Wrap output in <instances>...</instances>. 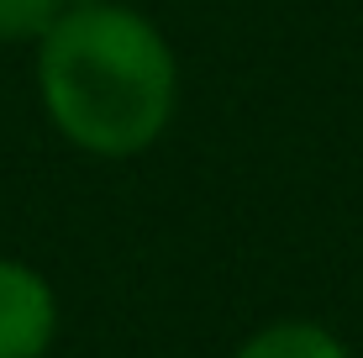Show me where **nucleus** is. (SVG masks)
Wrapping results in <instances>:
<instances>
[{
  "label": "nucleus",
  "mask_w": 363,
  "mask_h": 358,
  "mask_svg": "<svg viewBox=\"0 0 363 358\" xmlns=\"http://www.w3.org/2000/svg\"><path fill=\"white\" fill-rule=\"evenodd\" d=\"M37 90L58 132L95 158L147 153L174 121L179 64L132 6L69 0L37 37Z\"/></svg>",
  "instance_id": "f257e3e1"
},
{
  "label": "nucleus",
  "mask_w": 363,
  "mask_h": 358,
  "mask_svg": "<svg viewBox=\"0 0 363 358\" xmlns=\"http://www.w3.org/2000/svg\"><path fill=\"white\" fill-rule=\"evenodd\" d=\"M58 332L53 285L21 258H0V358H43Z\"/></svg>",
  "instance_id": "f03ea898"
},
{
  "label": "nucleus",
  "mask_w": 363,
  "mask_h": 358,
  "mask_svg": "<svg viewBox=\"0 0 363 358\" xmlns=\"http://www.w3.org/2000/svg\"><path fill=\"white\" fill-rule=\"evenodd\" d=\"M232 358H347V348L337 342V332L316 322H274L253 332Z\"/></svg>",
  "instance_id": "7ed1b4c3"
},
{
  "label": "nucleus",
  "mask_w": 363,
  "mask_h": 358,
  "mask_svg": "<svg viewBox=\"0 0 363 358\" xmlns=\"http://www.w3.org/2000/svg\"><path fill=\"white\" fill-rule=\"evenodd\" d=\"M69 0H0V43H37Z\"/></svg>",
  "instance_id": "20e7f679"
}]
</instances>
